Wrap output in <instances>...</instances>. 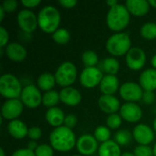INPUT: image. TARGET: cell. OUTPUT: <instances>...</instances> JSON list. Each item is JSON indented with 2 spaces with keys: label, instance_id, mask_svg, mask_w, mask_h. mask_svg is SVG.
<instances>
[{
  "label": "cell",
  "instance_id": "6da1fadb",
  "mask_svg": "<svg viewBox=\"0 0 156 156\" xmlns=\"http://www.w3.org/2000/svg\"><path fill=\"white\" fill-rule=\"evenodd\" d=\"M49 143L52 148L58 152H69L76 146L77 139L72 130L62 125L55 128L49 135Z\"/></svg>",
  "mask_w": 156,
  "mask_h": 156
},
{
  "label": "cell",
  "instance_id": "7a4b0ae2",
  "mask_svg": "<svg viewBox=\"0 0 156 156\" xmlns=\"http://www.w3.org/2000/svg\"><path fill=\"white\" fill-rule=\"evenodd\" d=\"M130 19V12L125 5L122 4H118L111 7L106 16V23L108 27L116 33L122 32V30L129 25Z\"/></svg>",
  "mask_w": 156,
  "mask_h": 156
},
{
  "label": "cell",
  "instance_id": "3957f363",
  "mask_svg": "<svg viewBox=\"0 0 156 156\" xmlns=\"http://www.w3.org/2000/svg\"><path fill=\"white\" fill-rule=\"evenodd\" d=\"M60 13L58 9L53 5H45L37 14V21L39 28L48 34H53L59 28Z\"/></svg>",
  "mask_w": 156,
  "mask_h": 156
},
{
  "label": "cell",
  "instance_id": "277c9868",
  "mask_svg": "<svg viewBox=\"0 0 156 156\" xmlns=\"http://www.w3.org/2000/svg\"><path fill=\"white\" fill-rule=\"evenodd\" d=\"M132 48L130 36L124 32H118L111 36L106 42L107 51L113 57L126 55Z\"/></svg>",
  "mask_w": 156,
  "mask_h": 156
},
{
  "label": "cell",
  "instance_id": "5b68a950",
  "mask_svg": "<svg viewBox=\"0 0 156 156\" xmlns=\"http://www.w3.org/2000/svg\"><path fill=\"white\" fill-rule=\"evenodd\" d=\"M23 88L20 80L14 75L6 73L0 78V94L6 100L18 99Z\"/></svg>",
  "mask_w": 156,
  "mask_h": 156
},
{
  "label": "cell",
  "instance_id": "8992f818",
  "mask_svg": "<svg viewBox=\"0 0 156 156\" xmlns=\"http://www.w3.org/2000/svg\"><path fill=\"white\" fill-rule=\"evenodd\" d=\"M56 83L63 88L71 87L76 81L78 70L76 66L70 61H65L58 66L55 74Z\"/></svg>",
  "mask_w": 156,
  "mask_h": 156
},
{
  "label": "cell",
  "instance_id": "52a82bcc",
  "mask_svg": "<svg viewBox=\"0 0 156 156\" xmlns=\"http://www.w3.org/2000/svg\"><path fill=\"white\" fill-rule=\"evenodd\" d=\"M42 94L37 86L28 84L23 88L20 100L25 106L29 109L37 108L42 103Z\"/></svg>",
  "mask_w": 156,
  "mask_h": 156
},
{
  "label": "cell",
  "instance_id": "ba28073f",
  "mask_svg": "<svg viewBox=\"0 0 156 156\" xmlns=\"http://www.w3.org/2000/svg\"><path fill=\"white\" fill-rule=\"evenodd\" d=\"M104 75L99 67L85 68L80 76V84L87 89H93L96 86H100Z\"/></svg>",
  "mask_w": 156,
  "mask_h": 156
},
{
  "label": "cell",
  "instance_id": "9c48e42d",
  "mask_svg": "<svg viewBox=\"0 0 156 156\" xmlns=\"http://www.w3.org/2000/svg\"><path fill=\"white\" fill-rule=\"evenodd\" d=\"M16 19L20 29L26 33L30 34L38 27L37 16L30 9L25 8L19 11Z\"/></svg>",
  "mask_w": 156,
  "mask_h": 156
},
{
  "label": "cell",
  "instance_id": "30bf717a",
  "mask_svg": "<svg viewBox=\"0 0 156 156\" xmlns=\"http://www.w3.org/2000/svg\"><path fill=\"white\" fill-rule=\"evenodd\" d=\"M144 91L140 84L132 81L123 83L119 90L121 97L127 102H135L142 100Z\"/></svg>",
  "mask_w": 156,
  "mask_h": 156
},
{
  "label": "cell",
  "instance_id": "8fae6325",
  "mask_svg": "<svg viewBox=\"0 0 156 156\" xmlns=\"http://www.w3.org/2000/svg\"><path fill=\"white\" fill-rule=\"evenodd\" d=\"M24 104L19 99H12L6 100L1 108L2 118L5 120H9L10 122L13 120H16L23 112Z\"/></svg>",
  "mask_w": 156,
  "mask_h": 156
},
{
  "label": "cell",
  "instance_id": "7c38bea8",
  "mask_svg": "<svg viewBox=\"0 0 156 156\" xmlns=\"http://www.w3.org/2000/svg\"><path fill=\"white\" fill-rule=\"evenodd\" d=\"M125 61L130 69L135 71L140 70L144 67L146 63V54L143 48L133 47L126 54Z\"/></svg>",
  "mask_w": 156,
  "mask_h": 156
},
{
  "label": "cell",
  "instance_id": "4fadbf2b",
  "mask_svg": "<svg viewBox=\"0 0 156 156\" xmlns=\"http://www.w3.org/2000/svg\"><path fill=\"white\" fill-rule=\"evenodd\" d=\"M98 141L91 134H83L77 139L76 147L78 152L82 156L92 155L97 150H99Z\"/></svg>",
  "mask_w": 156,
  "mask_h": 156
},
{
  "label": "cell",
  "instance_id": "5bb4252c",
  "mask_svg": "<svg viewBox=\"0 0 156 156\" xmlns=\"http://www.w3.org/2000/svg\"><path fill=\"white\" fill-rule=\"evenodd\" d=\"M121 117L128 122H138L143 116L141 107L135 102H126L120 109Z\"/></svg>",
  "mask_w": 156,
  "mask_h": 156
},
{
  "label": "cell",
  "instance_id": "9a60e30c",
  "mask_svg": "<svg viewBox=\"0 0 156 156\" xmlns=\"http://www.w3.org/2000/svg\"><path fill=\"white\" fill-rule=\"evenodd\" d=\"M133 136L139 145H149L154 139L153 129L144 123H140L134 127L133 131Z\"/></svg>",
  "mask_w": 156,
  "mask_h": 156
},
{
  "label": "cell",
  "instance_id": "2e32d148",
  "mask_svg": "<svg viewBox=\"0 0 156 156\" xmlns=\"http://www.w3.org/2000/svg\"><path fill=\"white\" fill-rule=\"evenodd\" d=\"M60 101L67 106H77L81 102L82 97L80 92L73 87L63 88L59 91Z\"/></svg>",
  "mask_w": 156,
  "mask_h": 156
},
{
  "label": "cell",
  "instance_id": "e0dca14e",
  "mask_svg": "<svg viewBox=\"0 0 156 156\" xmlns=\"http://www.w3.org/2000/svg\"><path fill=\"white\" fill-rule=\"evenodd\" d=\"M98 105L101 111L108 113L109 115L116 113L122 107L120 101L114 95H101L99 98Z\"/></svg>",
  "mask_w": 156,
  "mask_h": 156
},
{
  "label": "cell",
  "instance_id": "ac0fdd59",
  "mask_svg": "<svg viewBox=\"0 0 156 156\" xmlns=\"http://www.w3.org/2000/svg\"><path fill=\"white\" fill-rule=\"evenodd\" d=\"M5 55L14 62H21L27 58V49L17 42H11L5 47Z\"/></svg>",
  "mask_w": 156,
  "mask_h": 156
},
{
  "label": "cell",
  "instance_id": "d6986e66",
  "mask_svg": "<svg viewBox=\"0 0 156 156\" xmlns=\"http://www.w3.org/2000/svg\"><path fill=\"white\" fill-rule=\"evenodd\" d=\"M125 6L131 15L135 16H145L150 10V4L146 0H127Z\"/></svg>",
  "mask_w": 156,
  "mask_h": 156
},
{
  "label": "cell",
  "instance_id": "ffe728a7",
  "mask_svg": "<svg viewBox=\"0 0 156 156\" xmlns=\"http://www.w3.org/2000/svg\"><path fill=\"white\" fill-rule=\"evenodd\" d=\"M139 84L144 91H154L156 90V69H147L144 70L139 78Z\"/></svg>",
  "mask_w": 156,
  "mask_h": 156
},
{
  "label": "cell",
  "instance_id": "44dd1931",
  "mask_svg": "<svg viewBox=\"0 0 156 156\" xmlns=\"http://www.w3.org/2000/svg\"><path fill=\"white\" fill-rule=\"evenodd\" d=\"M100 90L103 95H113L120 90L119 80L116 75H104L100 84Z\"/></svg>",
  "mask_w": 156,
  "mask_h": 156
},
{
  "label": "cell",
  "instance_id": "7402d4cb",
  "mask_svg": "<svg viewBox=\"0 0 156 156\" xmlns=\"http://www.w3.org/2000/svg\"><path fill=\"white\" fill-rule=\"evenodd\" d=\"M65 117H66V115H65L64 112L58 107L49 108L46 112V114H45L47 122L54 128L62 126L64 124Z\"/></svg>",
  "mask_w": 156,
  "mask_h": 156
},
{
  "label": "cell",
  "instance_id": "603a6c76",
  "mask_svg": "<svg viewBox=\"0 0 156 156\" xmlns=\"http://www.w3.org/2000/svg\"><path fill=\"white\" fill-rule=\"evenodd\" d=\"M28 129L27 124L16 119V120H13L11 122H9V123L7 124V132L8 133L15 139L20 140L25 138L26 136H27L28 133Z\"/></svg>",
  "mask_w": 156,
  "mask_h": 156
},
{
  "label": "cell",
  "instance_id": "cb8c5ba5",
  "mask_svg": "<svg viewBox=\"0 0 156 156\" xmlns=\"http://www.w3.org/2000/svg\"><path fill=\"white\" fill-rule=\"evenodd\" d=\"M99 69L106 75H116L120 69V63L114 57H108L99 63Z\"/></svg>",
  "mask_w": 156,
  "mask_h": 156
},
{
  "label": "cell",
  "instance_id": "d4e9b609",
  "mask_svg": "<svg viewBox=\"0 0 156 156\" xmlns=\"http://www.w3.org/2000/svg\"><path fill=\"white\" fill-rule=\"evenodd\" d=\"M99 156H121L122 151L120 145L114 141L110 140L106 143H103L100 145L99 150Z\"/></svg>",
  "mask_w": 156,
  "mask_h": 156
},
{
  "label": "cell",
  "instance_id": "484cf974",
  "mask_svg": "<svg viewBox=\"0 0 156 156\" xmlns=\"http://www.w3.org/2000/svg\"><path fill=\"white\" fill-rule=\"evenodd\" d=\"M55 84H56L55 76L49 72H44V73L40 74L37 80V88L45 92L52 90Z\"/></svg>",
  "mask_w": 156,
  "mask_h": 156
},
{
  "label": "cell",
  "instance_id": "4316f807",
  "mask_svg": "<svg viewBox=\"0 0 156 156\" xmlns=\"http://www.w3.org/2000/svg\"><path fill=\"white\" fill-rule=\"evenodd\" d=\"M59 101H60L59 93L53 90L45 92L42 96V104L48 109L56 107Z\"/></svg>",
  "mask_w": 156,
  "mask_h": 156
},
{
  "label": "cell",
  "instance_id": "83f0119b",
  "mask_svg": "<svg viewBox=\"0 0 156 156\" xmlns=\"http://www.w3.org/2000/svg\"><path fill=\"white\" fill-rule=\"evenodd\" d=\"M81 60H82V63L84 64L85 68L96 67L100 63L99 62V57H98L97 53L93 50H90V49L85 50L82 53Z\"/></svg>",
  "mask_w": 156,
  "mask_h": 156
},
{
  "label": "cell",
  "instance_id": "f1b7e54d",
  "mask_svg": "<svg viewBox=\"0 0 156 156\" xmlns=\"http://www.w3.org/2000/svg\"><path fill=\"white\" fill-rule=\"evenodd\" d=\"M52 39L58 45H66L70 39V34L66 28H58L52 34Z\"/></svg>",
  "mask_w": 156,
  "mask_h": 156
},
{
  "label": "cell",
  "instance_id": "f546056e",
  "mask_svg": "<svg viewBox=\"0 0 156 156\" xmlns=\"http://www.w3.org/2000/svg\"><path fill=\"white\" fill-rule=\"evenodd\" d=\"M141 35L144 39L153 40L156 38V24L154 22H148L143 25L141 27Z\"/></svg>",
  "mask_w": 156,
  "mask_h": 156
},
{
  "label": "cell",
  "instance_id": "4dcf8cb0",
  "mask_svg": "<svg viewBox=\"0 0 156 156\" xmlns=\"http://www.w3.org/2000/svg\"><path fill=\"white\" fill-rule=\"evenodd\" d=\"M133 138V134L128 130H120L114 134V141L122 146L128 145L132 142Z\"/></svg>",
  "mask_w": 156,
  "mask_h": 156
},
{
  "label": "cell",
  "instance_id": "1f68e13d",
  "mask_svg": "<svg viewBox=\"0 0 156 156\" xmlns=\"http://www.w3.org/2000/svg\"><path fill=\"white\" fill-rule=\"evenodd\" d=\"M94 137L96 138V140L101 143H106L108 141H110L111 139V131L110 128H108L107 126H98L95 131H94Z\"/></svg>",
  "mask_w": 156,
  "mask_h": 156
},
{
  "label": "cell",
  "instance_id": "d6a6232c",
  "mask_svg": "<svg viewBox=\"0 0 156 156\" xmlns=\"http://www.w3.org/2000/svg\"><path fill=\"white\" fill-rule=\"evenodd\" d=\"M122 118L118 113L110 114L106 120L107 127L112 130H116V129L120 128V126L122 125Z\"/></svg>",
  "mask_w": 156,
  "mask_h": 156
},
{
  "label": "cell",
  "instance_id": "836d02e7",
  "mask_svg": "<svg viewBox=\"0 0 156 156\" xmlns=\"http://www.w3.org/2000/svg\"><path fill=\"white\" fill-rule=\"evenodd\" d=\"M36 156H54V149L50 144H39L35 151Z\"/></svg>",
  "mask_w": 156,
  "mask_h": 156
},
{
  "label": "cell",
  "instance_id": "e575fe53",
  "mask_svg": "<svg viewBox=\"0 0 156 156\" xmlns=\"http://www.w3.org/2000/svg\"><path fill=\"white\" fill-rule=\"evenodd\" d=\"M133 153L135 156H154V149L149 145H138Z\"/></svg>",
  "mask_w": 156,
  "mask_h": 156
},
{
  "label": "cell",
  "instance_id": "d590c367",
  "mask_svg": "<svg viewBox=\"0 0 156 156\" xmlns=\"http://www.w3.org/2000/svg\"><path fill=\"white\" fill-rule=\"evenodd\" d=\"M27 136L31 141H37L42 136V130L37 126H32L28 129Z\"/></svg>",
  "mask_w": 156,
  "mask_h": 156
},
{
  "label": "cell",
  "instance_id": "8d00e7d4",
  "mask_svg": "<svg viewBox=\"0 0 156 156\" xmlns=\"http://www.w3.org/2000/svg\"><path fill=\"white\" fill-rule=\"evenodd\" d=\"M77 123H78V119H77L76 115H74V114H68L65 117V121H64V124L63 125L66 126L67 128L72 130L73 128L76 127Z\"/></svg>",
  "mask_w": 156,
  "mask_h": 156
},
{
  "label": "cell",
  "instance_id": "74e56055",
  "mask_svg": "<svg viewBox=\"0 0 156 156\" xmlns=\"http://www.w3.org/2000/svg\"><path fill=\"white\" fill-rule=\"evenodd\" d=\"M1 5L5 11V13H11L16 9L17 2L16 0H6V1H4Z\"/></svg>",
  "mask_w": 156,
  "mask_h": 156
},
{
  "label": "cell",
  "instance_id": "f35d334b",
  "mask_svg": "<svg viewBox=\"0 0 156 156\" xmlns=\"http://www.w3.org/2000/svg\"><path fill=\"white\" fill-rule=\"evenodd\" d=\"M8 39H9V34L7 30L4 27H0V47L1 48L6 47L8 45Z\"/></svg>",
  "mask_w": 156,
  "mask_h": 156
},
{
  "label": "cell",
  "instance_id": "ab89813d",
  "mask_svg": "<svg viewBox=\"0 0 156 156\" xmlns=\"http://www.w3.org/2000/svg\"><path fill=\"white\" fill-rule=\"evenodd\" d=\"M142 100L145 104L150 105L154 101L155 94L154 93V91H144V95H143Z\"/></svg>",
  "mask_w": 156,
  "mask_h": 156
},
{
  "label": "cell",
  "instance_id": "60d3db41",
  "mask_svg": "<svg viewBox=\"0 0 156 156\" xmlns=\"http://www.w3.org/2000/svg\"><path fill=\"white\" fill-rule=\"evenodd\" d=\"M11 156H36L35 152L27 149V148H22L15 151Z\"/></svg>",
  "mask_w": 156,
  "mask_h": 156
},
{
  "label": "cell",
  "instance_id": "b9f144b4",
  "mask_svg": "<svg viewBox=\"0 0 156 156\" xmlns=\"http://www.w3.org/2000/svg\"><path fill=\"white\" fill-rule=\"evenodd\" d=\"M58 4L64 7V8H73L77 5L78 4V1L77 0H59L58 1Z\"/></svg>",
  "mask_w": 156,
  "mask_h": 156
},
{
  "label": "cell",
  "instance_id": "7bdbcfd3",
  "mask_svg": "<svg viewBox=\"0 0 156 156\" xmlns=\"http://www.w3.org/2000/svg\"><path fill=\"white\" fill-rule=\"evenodd\" d=\"M40 3H41L40 0H22L21 1V4L27 9L34 8V7L37 6Z\"/></svg>",
  "mask_w": 156,
  "mask_h": 156
},
{
  "label": "cell",
  "instance_id": "ee69618b",
  "mask_svg": "<svg viewBox=\"0 0 156 156\" xmlns=\"http://www.w3.org/2000/svg\"><path fill=\"white\" fill-rule=\"evenodd\" d=\"M39 144H37V141H29L28 142V144H27V149H29V150H31V151H33V152H35L36 150H37V146H38Z\"/></svg>",
  "mask_w": 156,
  "mask_h": 156
},
{
  "label": "cell",
  "instance_id": "f6af8a7d",
  "mask_svg": "<svg viewBox=\"0 0 156 156\" xmlns=\"http://www.w3.org/2000/svg\"><path fill=\"white\" fill-rule=\"evenodd\" d=\"M106 4H107V5L110 6V8H111V7H112V6L118 5L119 3H118V1H116V0H107V1H106Z\"/></svg>",
  "mask_w": 156,
  "mask_h": 156
},
{
  "label": "cell",
  "instance_id": "bcb514c9",
  "mask_svg": "<svg viewBox=\"0 0 156 156\" xmlns=\"http://www.w3.org/2000/svg\"><path fill=\"white\" fill-rule=\"evenodd\" d=\"M5 14V11L4 10V8L2 7V5H0V21H3L4 20Z\"/></svg>",
  "mask_w": 156,
  "mask_h": 156
},
{
  "label": "cell",
  "instance_id": "7dc6e473",
  "mask_svg": "<svg viewBox=\"0 0 156 156\" xmlns=\"http://www.w3.org/2000/svg\"><path fill=\"white\" fill-rule=\"evenodd\" d=\"M151 64H152V66H153V69H156V55H154V56L152 58Z\"/></svg>",
  "mask_w": 156,
  "mask_h": 156
},
{
  "label": "cell",
  "instance_id": "c3c4849f",
  "mask_svg": "<svg viewBox=\"0 0 156 156\" xmlns=\"http://www.w3.org/2000/svg\"><path fill=\"white\" fill-rule=\"evenodd\" d=\"M121 156H135L134 153H131V152H125V153H122Z\"/></svg>",
  "mask_w": 156,
  "mask_h": 156
},
{
  "label": "cell",
  "instance_id": "681fc988",
  "mask_svg": "<svg viewBox=\"0 0 156 156\" xmlns=\"http://www.w3.org/2000/svg\"><path fill=\"white\" fill-rule=\"evenodd\" d=\"M148 2H149L151 7H154V8H156V0H150V1H148Z\"/></svg>",
  "mask_w": 156,
  "mask_h": 156
},
{
  "label": "cell",
  "instance_id": "f907efd6",
  "mask_svg": "<svg viewBox=\"0 0 156 156\" xmlns=\"http://www.w3.org/2000/svg\"><path fill=\"white\" fill-rule=\"evenodd\" d=\"M0 156H5V151H4L3 148L0 149Z\"/></svg>",
  "mask_w": 156,
  "mask_h": 156
},
{
  "label": "cell",
  "instance_id": "816d5d0a",
  "mask_svg": "<svg viewBox=\"0 0 156 156\" xmlns=\"http://www.w3.org/2000/svg\"><path fill=\"white\" fill-rule=\"evenodd\" d=\"M154 132L156 133V118L154 119Z\"/></svg>",
  "mask_w": 156,
  "mask_h": 156
},
{
  "label": "cell",
  "instance_id": "f5cc1de1",
  "mask_svg": "<svg viewBox=\"0 0 156 156\" xmlns=\"http://www.w3.org/2000/svg\"><path fill=\"white\" fill-rule=\"evenodd\" d=\"M154 156H156V144H154Z\"/></svg>",
  "mask_w": 156,
  "mask_h": 156
},
{
  "label": "cell",
  "instance_id": "db71d44e",
  "mask_svg": "<svg viewBox=\"0 0 156 156\" xmlns=\"http://www.w3.org/2000/svg\"><path fill=\"white\" fill-rule=\"evenodd\" d=\"M72 156H82V155H72Z\"/></svg>",
  "mask_w": 156,
  "mask_h": 156
}]
</instances>
